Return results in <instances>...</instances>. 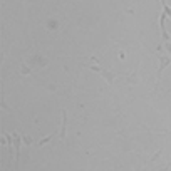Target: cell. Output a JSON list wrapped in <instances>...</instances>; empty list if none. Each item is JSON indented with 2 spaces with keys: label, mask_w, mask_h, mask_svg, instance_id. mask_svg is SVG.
I'll return each instance as SVG.
<instances>
[{
  "label": "cell",
  "mask_w": 171,
  "mask_h": 171,
  "mask_svg": "<svg viewBox=\"0 0 171 171\" xmlns=\"http://www.w3.org/2000/svg\"><path fill=\"white\" fill-rule=\"evenodd\" d=\"M22 72H24V74H29V72H30V71L25 67V64H22Z\"/></svg>",
  "instance_id": "8992f818"
},
{
  "label": "cell",
  "mask_w": 171,
  "mask_h": 171,
  "mask_svg": "<svg viewBox=\"0 0 171 171\" xmlns=\"http://www.w3.org/2000/svg\"><path fill=\"white\" fill-rule=\"evenodd\" d=\"M86 67H89V71H94V72L101 74V76L104 77L106 81H107V84H113V82H114V79H116V76H119V74L109 72V71L102 69V67H97V66H86Z\"/></svg>",
  "instance_id": "6da1fadb"
},
{
  "label": "cell",
  "mask_w": 171,
  "mask_h": 171,
  "mask_svg": "<svg viewBox=\"0 0 171 171\" xmlns=\"http://www.w3.org/2000/svg\"><path fill=\"white\" fill-rule=\"evenodd\" d=\"M61 117H62V127H61L59 136H61V139H64L66 138V127H67V113H66V109L61 111Z\"/></svg>",
  "instance_id": "7a4b0ae2"
},
{
  "label": "cell",
  "mask_w": 171,
  "mask_h": 171,
  "mask_svg": "<svg viewBox=\"0 0 171 171\" xmlns=\"http://www.w3.org/2000/svg\"><path fill=\"white\" fill-rule=\"evenodd\" d=\"M24 141H25V144H32V139L29 136H24Z\"/></svg>",
  "instance_id": "5b68a950"
},
{
  "label": "cell",
  "mask_w": 171,
  "mask_h": 171,
  "mask_svg": "<svg viewBox=\"0 0 171 171\" xmlns=\"http://www.w3.org/2000/svg\"><path fill=\"white\" fill-rule=\"evenodd\" d=\"M54 136H55V133H52V134H49V136H45V138H44V139H40V141H39V143H37V146H39V148H40V146H44V144H45V143H49V141H51V139H52V138H54Z\"/></svg>",
  "instance_id": "277c9868"
},
{
  "label": "cell",
  "mask_w": 171,
  "mask_h": 171,
  "mask_svg": "<svg viewBox=\"0 0 171 171\" xmlns=\"http://www.w3.org/2000/svg\"><path fill=\"white\" fill-rule=\"evenodd\" d=\"M158 59H159V69H158V76H161L163 69L168 66V64H169V59H168V57H164V55H159Z\"/></svg>",
  "instance_id": "3957f363"
}]
</instances>
